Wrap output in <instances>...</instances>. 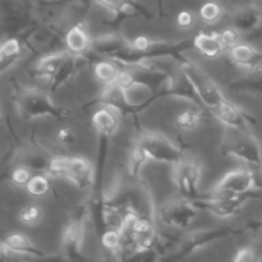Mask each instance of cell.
<instances>
[{
    "mask_svg": "<svg viewBox=\"0 0 262 262\" xmlns=\"http://www.w3.org/2000/svg\"><path fill=\"white\" fill-rule=\"evenodd\" d=\"M257 260L258 257L256 251L253 250L252 247H248V246L239 248V250L237 251V253H235L234 257H233V261L235 262H252Z\"/></svg>",
    "mask_w": 262,
    "mask_h": 262,
    "instance_id": "28",
    "label": "cell"
},
{
    "mask_svg": "<svg viewBox=\"0 0 262 262\" xmlns=\"http://www.w3.org/2000/svg\"><path fill=\"white\" fill-rule=\"evenodd\" d=\"M102 247L112 253H119L122 247V233L119 228H109L106 232L100 235Z\"/></svg>",
    "mask_w": 262,
    "mask_h": 262,
    "instance_id": "22",
    "label": "cell"
},
{
    "mask_svg": "<svg viewBox=\"0 0 262 262\" xmlns=\"http://www.w3.org/2000/svg\"><path fill=\"white\" fill-rule=\"evenodd\" d=\"M237 233L238 230H235L232 227H219L212 228V229L192 232L184 235L171 250H169V256L164 260H182V258H186L187 256L199 252L200 250L207 247L216 241L224 239V238L229 237L230 234H237Z\"/></svg>",
    "mask_w": 262,
    "mask_h": 262,
    "instance_id": "6",
    "label": "cell"
},
{
    "mask_svg": "<svg viewBox=\"0 0 262 262\" xmlns=\"http://www.w3.org/2000/svg\"><path fill=\"white\" fill-rule=\"evenodd\" d=\"M32 177V171L30 170L28 168L23 165H18L14 170L12 171V176H10V179L14 184L17 186H25L28 183V181Z\"/></svg>",
    "mask_w": 262,
    "mask_h": 262,
    "instance_id": "26",
    "label": "cell"
},
{
    "mask_svg": "<svg viewBox=\"0 0 262 262\" xmlns=\"http://www.w3.org/2000/svg\"><path fill=\"white\" fill-rule=\"evenodd\" d=\"M204 115V109L201 107H194V109H187L184 112L179 113L178 117L176 118L177 127L181 130L191 132L194 130L200 125Z\"/></svg>",
    "mask_w": 262,
    "mask_h": 262,
    "instance_id": "20",
    "label": "cell"
},
{
    "mask_svg": "<svg viewBox=\"0 0 262 262\" xmlns=\"http://www.w3.org/2000/svg\"><path fill=\"white\" fill-rule=\"evenodd\" d=\"M194 22L193 14L191 12H187V10H183L178 14L177 17V25L181 28H189Z\"/></svg>",
    "mask_w": 262,
    "mask_h": 262,
    "instance_id": "29",
    "label": "cell"
},
{
    "mask_svg": "<svg viewBox=\"0 0 262 262\" xmlns=\"http://www.w3.org/2000/svg\"><path fill=\"white\" fill-rule=\"evenodd\" d=\"M90 220L89 207L82 206L72 215L61 235V253L67 260L79 261L82 256V245L86 234V225Z\"/></svg>",
    "mask_w": 262,
    "mask_h": 262,
    "instance_id": "7",
    "label": "cell"
},
{
    "mask_svg": "<svg viewBox=\"0 0 262 262\" xmlns=\"http://www.w3.org/2000/svg\"><path fill=\"white\" fill-rule=\"evenodd\" d=\"M120 67L109 59H102L94 64V76L100 83L109 84L117 79Z\"/></svg>",
    "mask_w": 262,
    "mask_h": 262,
    "instance_id": "19",
    "label": "cell"
},
{
    "mask_svg": "<svg viewBox=\"0 0 262 262\" xmlns=\"http://www.w3.org/2000/svg\"><path fill=\"white\" fill-rule=\"evenodd\" d=\"M201 210L193 200L183 196L170 199L164 202L159 209V219L164 225L176 229H187L193 224Z\"/></svg>",
    "mask_w": 262,
    "mask_h": 262,
    "instance_id": "8",
    "label": "cell"
},
{
    "mask_svg": "<svg viewBox=\"0 0 262 262\" xmlns=\"http://www.w3.org/2000/svg\"><path fill=\"white\" fill-rule=\"evenodd\" d=\"M92 37L87 32L81 20L72 25L64 35V48L74 55L83 58L89 54Z\"/></svg>",
    "mask_w": 262,
    "mask_h": 262,
    "instance_id": "13",
    "label": "cell"
},
{
    "mask_svg": "<svg viewBox=\"0 0 262 262\" xmlns=\"http://www.w3.org/2000/svg\"><path fill=\"white\" fill-rule=\"evenodd\" d=\"M230 89L237 92L261 95L262 96V66L251 69L248 74L230 83Z\"/></svg>",
    "mask_w": 262,
    "mask_h": 262,
    "instance_id": "18",
    "label": "cell"
},
{
    "mask_svg": "<svg viewBox=\"0 0 262 262\" xmlns=\"http://www.w3.org/2000/svg\"><path fill=\"white\" fill-rule=\"evenodd\" d=\"M51 188L50 179H49L48 174L37 173L35 176L31 177L28 183L26 184V189L31 196L35 197H42L49 193Z\"/></svg>",
    "mask_w": 262,
    "mask_h": 262,
    "instance_id": "21",
    "label": "cell"
},
{
    "mask_svg": "<svg viewBox=\"0 0 262 262\" xmlns=\"http://www.w3.org/2000/svg\"><path fill=\"white\" fill-rule=\"evenodd\" d=\"M193 49H196L201 55L209 59L219 58L227 50L220 33L216 32H200L193 36Z\"/></svg>",
    "mask_w": 262,
    "mask_h": 262,
    "instance_id": "16",
    "label": "cell"
},
{
    "mask_svg": "<svg viewBox=\"0 0 262 262\" xmlns=\"http://www.w3.org/2000/svg\"><path fill=\"white\" fill-rule=\"evenodd\" d=\"M171 166H173V181L181 196L189 200H199L204 197V194L199 191L201 166L196 161L183 158Z\"/></svg>",
    "mask_w": 262,
    "mask_h": 262,
    "instance_id": "9",
    "label": "cell"
},
{
    "mask_svg": "<svg viewBox=\"0 0 262 262\" xmlns=\"http://www.w3.org/2000/svg\"><path fill=\"white\" fill-rule=\"evenodd\" d=\"M55 141L58 145L63 146V147H71L77 142V135L72 128L61 127L56 130Z\"/></svg>",
    "mask_w": 262,
    "mask_h": 262,
    "instance_id": "25",
    "label": "cell"
},
{
    "mask_svg": "<svg viewBox=\"0 0 262 262\" xmlns=\"http://www.w3.org/2000/svg\"><path fill=\"white\" fill-rule=\"evenodd\" d=\"M179 69L184 73V76L188 78L191 84L193 86L194 92L199 96L200 102L202 107L212 115L220 109L224 104H227L229 100L222 91L214 78L209 76L200 66H197L194 61L189 60L184 56L179 61Z\"/></svg>",
    "mask_w": 262,
    "mask_h": 262,
    "instance_id": "2",
    "label": "cell"
},
{
    "mask_svg": "<svg viewBox=\"0 0 262 262\" xmlns=\"http://www.w3.org/2000/svg\"><path fill=\"white\" fill-rule=\"evenodd\" d=\"M0 45H2V42H0Z\"/></svg>",
    "mask_w": 262,
    "mask_h": 262,
    "instance_id": "34",
    "label": "cell"
},
{
    "mask_svg": "<svg viewBox=\"0 0 262 262\" xmlns=\"http://www.w3.org/2000/svg\"><path fill=\"white\" fill-rule=\"evenodd\" d=\"M42 217V211L36 205H27L19 211V220L26 225L38 224Z\"/></svg>",
    "mask_w": 262,
    "mask_h": 262,
    "instance_id": "24",
    "label": "cell"
},
{
    "mask_svg": "<svg viewBox=\"0 0 262 262\" xmlns=\"http://www.w3.org/2000/svg\"><path fill=\"white\" fill-rule=\"evenodd\" d=\"M220 36H222V40L223 42H224V45L227 46V49L233 48V46L237 45L241 41V32L235 30L234 27H232V26L225 28V30L220 33Z\"/></svg>",
    "mask_w": 262,
    "mask_h": 262,
    "instance_id": "27",
    "label": "cell"
},
{
    "mask_svg": "<svg viewBox=\"0 0 262 262\" xmlns=\"http://www.w3.org/2000/svg\"><path fill=\"white\" fill-rule=\"evenodd\" d=\"M229 58L234 66L251 71L262 66V53L250 43L238 42L229 49Z\"/></svg>",
    "mask_w": 262,
    "mask_h": 262,
    "instance_id": "15",
    "label": "cell"
},
{
    "mask_svg": "<svg viewBox=\"0 0 262 262\" xmlns=\"http://www.w3.org/2000/svg\"><path fill=\"white\" fill-rule=\"evenodd\" d=\"M46 174L68 179L78 188H92L95 166L81 156H51Z\"/></svg>",
    "mask_w": 262,
    "mask_h": 262,
    "instance_id": "3",
    "label": "cell"
},
{
    "mask_svg": "<svg viewBox=\"0 0 262 262\" xmlns=\"http://www.w3.org/2000/svg\"><path fill=\"white\" fill-rule=\"evenodd\" d=\"M222 151L224 155L239 159L245 163L262 168V150L252 132L225 128Z\"/></svg>",
    "mask_w": 262,
    "mask_h": 262,
    "instance_id": "5",
    "label": "cell"
},
{
    "mask_svg": "<svg viewBox=\"0 0 262 262\" xmlns=\"http://www.w3.org/2000/svg\"><path fill=\"white\" fill-rule=\"evenodd\" d=\"M214 117L224 125V128H232L242 132H252L250 127L256 123L255 118L233 104L230 100L215 113Z\"/></svg>",
    "mask_w": 262,
    "mask_h": 262,
    "instance_id": "12",
    "label": "cell"
},
{
    "mask_svg": "<svg viewBox=\"0 0 262 262\" xmlns=\"http://www.w3.org/2000/svg\"><path fill=\"white\" fill-rule=\"evenodd\" d=\"M158 8H159V14H164V7H163V0H158Z\"/></svg>",
    "mask_w": 262,
    "mask_h": 262,
    "instance_id": "31",
    "label": "cell"
},
{
    "mask_svg": "<svg viewBox=\"0 0 262 262\" xmlns=\"http://www.w3.org/2000/svg\"><path fill=\"white\" fill-rule=\"evenodd\" d=\"M90 2L97 3L110 10L115 17L114 23H120L127 18L132 17H152L150 10L145 5L141 4L138 0H90Z\"/></svg>",
    "mask_w": 262,
    "mask_h": 262,
    "instance_id": "11",
    "label": "cell"
},
{
    "mask_svg": "<svg viewBox=\"0 0 262 262\" xmlns=\"http://www.w3.org/2000/svg\"><path fill=\"white\" fill-rule=\"evenodd\" d=\"M13 256H14V253H13L12 251L7 247V245L4 243V241H3V242H0V261L12 260Z\"/></svg>",
    "mask_w": 262,
    "mask_h": 262,
    "instance_id": "30",
    "label": "cell"
},
{
    "mask_svg": "<svg viewBox=\"0 0 262 262\" xmlns=\"http://www.w3.org/2000/svg\"><path fill=\"white\" fill-rule=\"evenodd\" d=\"M223 15V9L217 3L215 2H207L200 9V17L204 22H206L207 25H212V23H216L217 20L222 18Z\"/></svg>",
    "mask_w": 262,
    "mask_h": 262,
    "instance_id": "23",
    "label": "cell"
},
{
    "mask_svg": "<svg viewBox=\"0 0 262 262\" xmlns=\"http://www.w3.org/2000/svg\"><path fill=\"white\" fill-rule=\"evenodd\" d=\"M48 92L45 89L35 87L17 90L14 101L19 117L25 120L40 119L45 117L54 118L59 122L66 120L71 114L69 110L56 105Z\"/></svg>",
    "mask_w": 262,
    "mask_h": 262,
    "instance_id": "1",
    "label": "cell"
},
{
    "mask_svg": "<svg viewBox=\"0 0 262 262\" xmlns=\"http://www.w3.org/2000/svg\"><path fill=\"white\" fill-rule=\"evenodd\" d=\"M258 7H260L261 13H262V0H258Z\"/></svg>",
    "mask_w": 262,
    "mask_h": 262,
    "instance_id": "33",
    "label": "cell"
},
{
    "mask_svg": "<svg viewBox=\"0 0 262 262\" xmlns=\"http://www.w3.org/2000/svg\"><path fill=\"white\" fill-rule=\"evenodd\" d=\"M4 243L14 255L30 256V257L36 258L45 257L42 251L38 250L26 235L20 234V233H12V234H9L4 239Z\"/></svg>",
    "mask_w": 262,
    "mask_h": 262,
    "instance_id": "17",
    "label": "cell"
},
{
    "mask_svg": "<svg viewBox=\"0 0 262 262\" xmlns=\"http://www.w3.org/2000/svg\"><path fill=\"white\" fill-rule=\"evenodd\" d=\"M257 189H262V184H258L253 171L248 169H234L224 174V177L215 184L211 193L246 194Z\"/></svg>",
    "mask_w": 262,
    "mask_h": 262,
    "instance_id": "10",
    "label": "cell"
},
{
    "mask_svg": "<svg viewBox=\"0 0 262 262\" xmlns=\"http://www.w3.org/2000/svg\"><path fill=\"white\" fill-rule=\"evenodd\" d=\"M262 25V13L258 5H246L235 10L230 17V26L241 35L251 33Z\"/></svg>",
    "mask_w": 262,
    "mask_h": 262,
    "instance_id": "14",
    "label": "cell"
},
{
    "mask_svg": "<svg viewBox=\"0 0 262 262\" xmlns=\"http://www.w3.org/2000/svg\"><path fill=\"white\" fill-rule=\"evenodd\" d=\"M136 147L142 151L148 161H156V163L173 164L178 163L184 156L183 148L170 138L154 132H141L135 141Z\"/></svg>",
    "mask_w": 262,
    "mask_h": 262,
    "instance_id": "4",
    "label": "cell"
},
{
    "mask_svg": "<svg viewBox=\"0 0 262 262\" xmlns=\"http://www.w3.org/2000/svg\"><path fill=\"white\" fill-rule=\"evenodd\" d=\"M252 228H257V229H262V223H256L252 225Z\"/></svg>",
    "mask_w": 262,
    "mask_h": 262,
    "instance_id": "32",
    "label": "cell"
}]
</instances>
